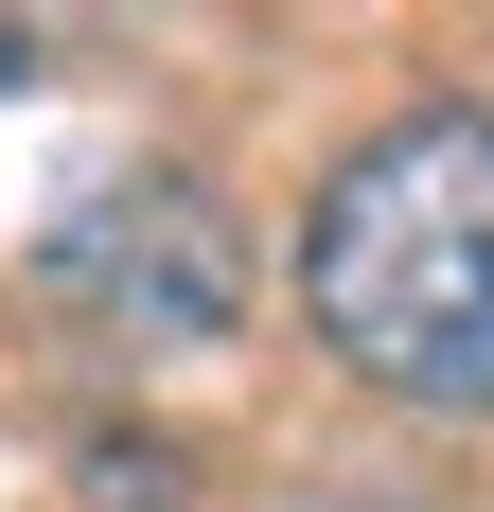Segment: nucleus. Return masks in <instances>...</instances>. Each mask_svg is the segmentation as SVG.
<instances>
[{
	"mask_svg": "<svg viewBox=\"0 0 494 512\" xmlns=\"http://www.w3.org/2000/svg\"><path fill=\"white\" fill-rule=\"evenodd\" d=\"M300 301H318L336 371L459 424L494 407V106H406L318 177Z\"/></svg>",
	"mask_w": 494,
	"mask_h": 512,
	"instance_id": "nucleus-1",
	"label": "nucleus"
},
{
	"mask_svg": "<svg viewBox=\"0 0 494 512\" xmlns=\"http://www.w3.org/2000/svg\"><path fill=\"white\" fill-rule=\"evenodd\" d=\"M106 318H142V336H212V318L247 301V248H230V212L195 195V177H142V195H106L89 212V265H71Z\"/></svg>",
	"mask_w": 494,
	"mask_h": 512,
	"instance_id": "nucleus-2",
	"label": "nucleus"
},
{
	"mask_svg": "<svg viewBox=\"0 0 494 512\" xmlns=\"http://www.w3.org/2000/svg\"><path fill=\"white\" fill-rule=\"evenodd\" d=\"M0 71H18V36H0Z\"/></svg>",
	"mask_w": 494,
	"mask_h": 512,
	"instance_id": "nucleus-3",
	"label": "nucleus"
}]
</instances>
